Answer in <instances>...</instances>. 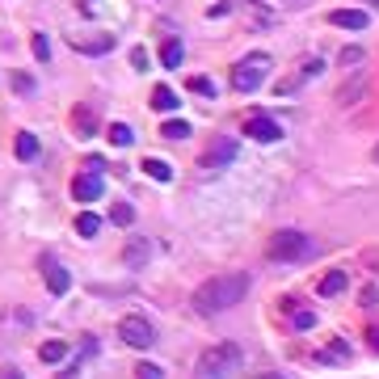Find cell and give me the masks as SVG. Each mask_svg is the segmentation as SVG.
<instances>
[{
    "mask_svg": "<svg viewBox=\"0 0 379 379\" xmlns=\"http://www.w3.org/2000/svg\"><path fill=\"white\" fill-rule=\"evenodd\" d=\"M244 291H249L244 274H215V279H207L194 291V312L198 316H219V312L237 308L240 299H244Z\"/></svg>",
    "mask_w": 379,
    "mask_h": 379,
    "instance_id": "cell-1",
    "label": "cell"
},
{
    "mask_svg": "<svg viewBox=\"0 0 379 379\" xmlns=\"http://www.w3.org/2000/svg\"><path fill=\"white\" fill-rule=\"evenodd\" d=\"M240 363H244V354H240L237 341L211 346V350H202V358L194 367V379H232L240 371Z\"/></svg>",
    "mask_w": 379,
    "mask_h": 379,
    "instance_id": "cell-2",
    "label": "cell"
},
{
    "mask_svg": "<svg viewBox=\"0 0 379 379\" xmlns=\"http://www.w3.org/2000/svg\"><path fill=\"white\" fill-rule=\"evenodd\" d=\"M270 68H274V63H270L266 51H249L237 68H232V89H237V93H253V89L270 76Z\"/></svg>",
    "mask_w": 379,
    "mask_h": 379,
    "instance_id": "cell-3",
    "label": "cell"
},
{
    "mask_svg": "<svg viewBox=\"0 0 379 379\" xmlns=\"http://www.w3.org/2000/svg\"><path fill=\"white\" fill-rule=\"evenodd\" d=\"M266 253H270V261H303L312 253V240L303 237V232H295V228H283V232L270 237Z\"/></svg>",
    "mask_w": 379,
    "mask_h": 379,
    "instance_id": "cell-4",
    "label": "cell"
},
{
    "mask_svg": "<svg viewBox=\"0 0 379 379\" xmlns=\"http://www.w3.org/2000/svg\"><path fill=\"white\" fill-rule=\"evenodd\" d=\"M237 160V140L232 135H215V140L202 147V156H198V169H207V173H219V169H228Z\"/></svg>",
    "mask_w": 379,
    "mask_h": 379,
    "instance_id": "cell-5",
    "label": "cell"
},
{
    "mask_svg": "<svg viewBox=\"0 0 379 379\" xmlns=\"http://www.w3.org/2000/svg\"><path fill=\"white\" fill-rule=\"evenodd\" d=\"M118 337H123L127 346H135V350H147V346L156 341V329H152L147 316H135V312H131V316L118 321Z\"/></svg>",
    "mask_w": 379,
    "mask_h": 379,
    "instance_id": "cell-6",
    "label": "cell"
},
{
    "mask_svg": "<svg viewBox=\"0 0 379 379\" xmlns=\"http://www.w3.org/2000/svg\"><path fill=\"white\" fill-rule=\"evenodd\" d=\"M244 135L257 143H279L283 140V127L274 123V118H266V114H249L244 118Z\"/></svg>",
    "mask_w": 379,
    "mask_h": 379,
    "instance_id": "cell-7",
    "label": "cell"
},
{
    "mask_svg": "<svg viewBox=\"0 0 379 379\" xmlns=\"http://www.w3.org/2000/svg\"><path fill=\"white\" fill-rule=\"evenodd\" d=\"M101 173H93V169H85L76 182H72V194H76V202H93V198H101Z\"/></svg>",
    "mask_w": 379,
    "mask_h": 379,
    "instance_id": "cell-8",
    "label": "cell"
},
{
    "mask_svg": "<svg viewBox=\"0 0 379 379\" xmlns=\"http://www.w3.org/2000/svg\"><path fill=\"white\" fill-rule=\"evenodd\" d=\"M43 279H47V291L51 295H68V286H72V274L59 266V261H43Z\"/></svg>",
    "mask_w": 379,
    "mask_h": 379,
    "instance_id": "cell-9",
    "label": "cell"
},
{
    "mask_svg": "<svg viewBox=\"0 0 379 379\" xmlns=\"http://www.w3.org/2000/svg\"><path fill=\"white\" fill-rule=\"evenodd\" d=\"M329 21L337 30H367V26H371V17H367L363 9H333Z\"/></svg>",
    "mask_w": 379,
    "mask_h": 379,
    "instance_id": "cell-10",
    "label": "cell"
},
{
    "mask_svg": "<svg viewBox=\"0 0 379 379\" xmlns=\"http://www.w3.org/2000/svg\"><path fill=\"white\" fill-rule=\"evenodd\" d=\"M72 47L85 55H110L114 51V34H97V38H72Z\"/></svg>",
    "mask_w": 379,
    "mask_h": 379,
    "instance_id": "cell-11",
    "label": "cell"
},
{
    "mask_svg": "<svg viewBox=\"0 0 379 379\" xmlns=\"http://www.w3.org/2000/svg\"><path fill=\"white\" fill-rule=\"evenodd\" d=\"M177 105H182V101H177V93H173L169 85H156V89H152V110H160V114H173Z\"/></svg>",
    "mask_w": 379,
    "mask_h": 379,
    "instance_id": "cell-12",
    "label": "cell"
},
{
    "mask_svg": "<svg viewBox=\"0 0 379 379\" xmlns=\"http://www.w3.org/2000/svg\"><path fill=\"white\" fill-rule=\"evenodd\" d=\"M13 152H17V160H34V156H38V135H30V131H17Z\"/></svg>",
    "mask_w": 379,
    "mask_h": 379,
    "instance_id": "cell-13",
    "label": "cell"
},
{
    "mask_svg": "<svg viewBox=\"0 0 379 379\" xmlns=\"http://www.w3.org/2000/svg\"><path fill=\"white\" fill-rule=\"evenodd\" d=\"M143 173H147L152 182H173V165H165V160H156V156L143 160Z\"/></svg>",
    "mask_w": 379,
    "mask_h": 379,
    "instance_id": "cell-14",
    "label": "cell"
},
{
    "mask_svg": "<svg viewBox=\"0 0 379 379\" xmlns=\"http://www.w3.org/2000/svg\"><path fill=\"white\" fill-rule=\"evenodd\" d=\"M346 283H350V279H346V270H329V274H325V279H321V295H341V291H346Z\"/></svg>",
    "mask_w": 379,
    "mask_h": 379,
    "instance_id": "cell-15",
    "label": "cell"
},
{
    "mask_svg": "<svg viewBox=\"0 0 379 379\" xmlns=\"http://www.w3.org/2000/svg\"><path fill=\"white\" fill-rule=\"evenodd\" d=\"M316 358H321V363H346V358H350V346H346V341H333V346H325Z\"/></svg>",
    "mask_w": 379,
    "mask_h": 379,
    "instance_id": "cell-16",
    "label": "cell"
},
{
    "mask_svg": "<svg viewBox=\"0 0 379 379\" xmlns=\"http://www.w3.org/2000/svg\"><path fill=\"white\" fill-rule=\"evenodd\" d=\"M160 63H165V68H177V63H182V43H177V38H165V47H160Z\"/></svg>",
    "mask_w": 379,
    "mask_h": 379,
    "instance_id": "cell-17",
    "label": "cell"
},
{
    "mask_svg": "<svg viewBox=\"0 0 379 379\" xmlns=\"http://www.w3.org/2000/svg\"><path fill=\"white\" fill-rule=\"evenodd\" d=\"M110 219H114L118 228H131V224H135V211H131V202H114V207H110Z\"/></svg>",
    "mask_w": 379,
    "mask_h": 379,
    "instance_id": "cell-18",
    "label": "cell"
},
{
    "mask_svg": "<svg viewBox=\"0 0 379 379\" xmlns=\"http://www.w3.org/2000/svg\"><path fill=\"white\" fill-rule=\"evenodd\" d=\"M363 89H367V76H358V81H350V85H346V89L337 93V101H341V105H354V101L363 97Z\"/></svg>",
    "mask_w": 379,
    "mask_h": 379,
    "instance_id": "cell-19",
    "label": "cell"
},
{
    "mask_svg": "<svg viewBox=\"0 0 379 379\" xmlns=\"http://www.w3.org/2000/svg\"><path fill=\"white\" fill-rule=\"evenodd\" d=\"M147 253H152V249H147V240H131L123 257H127V266H143V261H147Z\"/></svg>",
    "mask_w": 379,
    "mask_h": 379,
    "instance_id": "cell-20",
    "label": "cell"
},
{
    "mask_svg": "<svg viewBox=\"0 0 379 379\" xmlns=\"http://www.w3.org/2000/svg\"><path fill=\"white\" fill-rule=\"evenodd\" d=\"M160 135H165V140H186V135H190V123H186V118H169V123L160 127Z\"/></svg>",
    "mask_w": 379,
    "mask_h": 379,
    "instance_id": "cell-21",
    "label": "cell"
},
{
    "mask_svg": "<svg viewBox=\"0 0 379 379\" xmlns=\"http://www.w3.org/2000/svg\"><path fill=\"white\" fill-rule=\"evenodd\" d=\"M105 135H110V143H114V147H127V143L135 140V131H131L127 123H114V127H110Z\"/></svg>",
    "mask_w": 379,
    "mask_h": 379,
    "instance_id": "cell-22",
    "label": "cell"
},
{
    "mask_svg": "<svg viewBox=\"0 0 379 379\" xmlns=\"http://www.w3.org/2000/svg\"><path fill=\"white\" fill-rule=\"evenodd\" d=\"M76 232H81V237H97V232H101V219H97L93 211L76 215Z\"/></svg>",
    "mask_w": 379,
    "mask_h": 379,
    "instance_id": "cell-23",
    "label": "cell"
},
{
    "mask_svg": "<svg viewBox=\"0 0 379 379\" xmlns=\"http://www.w3.org/2000/svg\"><path fill=\"white\" fill-rule=\"evenodd\" d=\"M63 354H68V341H43V350H38L43 363H59Z\"/></svg>",
    "mask_w": 379,
    "mask_h": 379,
    "instance_id": "cell-24",
    "label": "cell"
},
{
    "mask_svg": "<svg viewBox=\"0 0 379 379\" xmlns=\"http://www.w3.org/2000/svg\"><path fill=\"white\" fill-rule=\"evenodd\" d=\"M190 93L215 97V81H211V76H190Z\"/></svg>",
    "mask_w": 379,
    "mask_h": 379,
    "instance_id": "cell-25",
    "label": "cell"
},
{
    "mask_svg": "<svg viewBox=\"0 0 379 379\" xmlns=\"http://www.w3.org/2000/svg\"><path fill=\"white\" fill-rule=\"evenodd\" d=\"M337 63H341V68H354V63H363V47H346L341 55H337Z\"/></svg>",
    "mask_w": 379,
    "mask_h": 379,
    "instance_id": "cell-26",
    "label": "cell"
},
{
    "mask_svg": "<svg viewBox=\"0 0 379 379\" xmlns=\"http://www.w3.org/2000/svg\"><path fill=\"white\" fill-rule=\"evenodd\" d=\"M30 47H34V55H38L43 63L51 59V43H47V34H34V38H30Z\"/></svg>",
    "mask_w": 379,
    "mask_h": 379,
    "instance_id": "cell-27",
    "label": "cell"
},
{
    "mask_svg": "<svg viewBox=\"0 0 379 379\" xmlns=\"http://www.w3.org/2000/svg\"><path fill=\"white\" fill-rule=\"evenodd\" d=\"M76 123H81V131H85V135H93V118H89V105H81V110H76Z\"/></svg>",
    "mask_w": 379,
    "mask_h": 379,
    "instance_id": "cell-28",
    "label": "cell"
},
{
    "mask_svg": "<svg viewBox=\"0 0 379 379\" xmlns=\"http://www.w3.org/2000/svg\"><path fill=\"white\" fill-rule=\"evenodd\" d=\"M135 375H140V379H160V367H156V363H140V367H135Z\"/></svg>",
    "mask_w": 379,
    "mask_h": 379,
    "instance_id": "cell-29",
    "label": "cell"
},
{
    "mask_svg": "<svg viewBox=\"0 0 379 379\" xmlns=\"http://www.w3.org/2000/svg\"><path fill=\"white\" fill-rule=\"evenodd\" d=\"M131 68H135V72H143V68H147V51H143V47L131 51Z\"/></svg>",
    "mask_w": 379,
    "mask_h": 379,
    "instance_id": "cell-30",
    "label": "cell"
},
{
    "mask_svg": "<svg viewBox=\"0 0 379 379\" xmlns=\"http://www.w3.org/2000/svg\"><path fill=\"white\" fill-rule=\"evenodd\" d=\"M295 325H299V329H312V325H316V316H312V312H295Z\"/></svg>",
    "mask_w": 379,
    "mask_h": 379,
    "instance_id": "cell-31",
    "label": "cell"
},
{
    "mask_svg": "<svg viewBox=\"0 0 379 379\" xmlns=\"http://www.w3.org/2000/svg\"><path fill=\"white\" fill-rule=\"evenodd\" d=\"M0 379H26V375H21L17 367H4V371H0Z\"/></svg>",
    "mask_w": 379,
    "mask_h": 379,
    "instance_id": "cell-32",
    "label": "cell"
},
{
    "mask_svg": "<svg viewBox=\"0 0 379 379\" xmlns=\"http://www.w3.org/2000/svg\"><path fill=\"white\" fill-rule=\"evenodd\" d=\"M371 160H375V165H379V143H375V147H371Z\"/></svg>",
    "mask_w": 379,
    "mask_h": 379,
    "instance_id": "cell-33",
    "label": "cell"
},
{
    "mask_svg": "<svg viewBox=\"0 0 379 379\" xmlns=\"http://www.w3.org/2000/svg\"><path fill=\"white\" fill-rule=\"evenodd\" d=\"M261 379H283V375H261Z\"/></svg>",
    "mask_w": 379,
    "mask_h": 379,
    "instance_id": "cell-34",
    "label": "cell"
}]
</instances>
